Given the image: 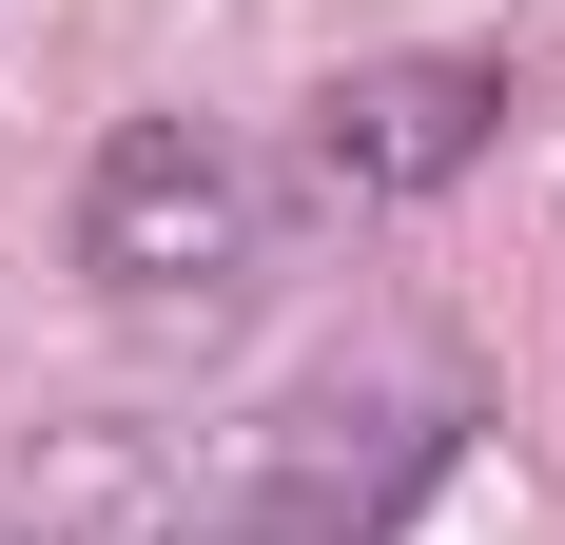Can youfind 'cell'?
Here are the masks:
<instances>
[{"label": "cell", "instance_id": "cell-1", "mask_svg": "<svg viewBox=\"0 0 565 545\" xmlns=\"http://www.w3.org/2000/svg\"><path fill=\"white\" fill-rule=\"evenodd\" d=\"M78 272L137 292V312L254 272V175H234L215 117H117V137H98V175H78Z\"/></svg>", "mask_w": 565, "mask_h": 545}, {"label": "cell", "instance_id": "cell-2", "mask_svg": "<svg viewBox=\"0 0 565 545\" xmlns=\"http://www.w3.org/2000/svg\"><path fill=\"white\" fill-rule=\"evenodd\" d=\"M488 137H508V58H351L312 98V157L351 195H449Z\"/></svg>", "mask_w": 565, "mask_h": 545}]
</instances>
